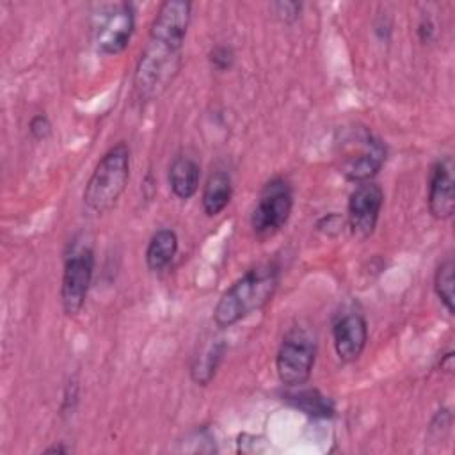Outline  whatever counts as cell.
<instances>
[{"label":"cell","mask_w":455,"mask_h":455,"mask_svg":"<svg viewBox=\"0 0 455 455\" xmlns=\"http://www.w3.org/2000/svg\"><path fill=\"white\" fill-rule=\"evenodd\" d=\"M192 18V4L162 2L133 71V96L148 103L162 96L181 68V50Z\"/></svg>","instance_id":"6da1fadb"},{"label":"cell","mask_w":455,"mask_h":455,"mask_svg":"<svg viewBox=\"0 0 455 455\" xmlns=\"http://www.w3.org/2000/svg\"><path fill=\"white\" fill-rule=\"evenodd\" d=\"M279 274L275 263H261L247 270L217 300L213 309L215 325L228 329L245 316L263 309L279 286Z\"/></svg>","instance_id":"7a4b0ae2"},{"label":"cell","mask_w":455,"mask_h":455,"mask_svg":"<svg viewBox=\"0 0 455 455\" xmlns=\"http://www.w3.org/2000/svg\"><path fill=\"white\" fill-rule=\"evenodd\" d=\"M130 148L123 140L103 153L82 196L84 206L91 213L103 215L117 204L130 181Z\"/></svg>","instance_id":"3957f363"},{"label":"cell","mask_w":455,"mask_h":455,"mask_svg":"<svg viewBox=\"0 0 455 455\" xmlns=\"http://www.w3.org/2000/svg\"><path fill=\"white\" fill-rule=\"evenodd\" d=\"M386 144L370 128L354 124L336 139V164L348 181H370L384 165Z\"/></svg>","instance_id":"277c9868"},{"label":"cell","mask_w":455,"mask_h":455,"mask_svg":"<svg viewBox=\"0 0 455 455\" xmlns=\"http://www.w3.org/2000/svg\"><path fill=\"white\" fill-rule=\"evenodd\" d=\"M135 30V9L128 2L100 5L91 18L94 48L103 55L121 53Z\"/></svg>","instance_id":"5b68a950"},{"label":"cell","mask_w":455,"mask_h":455,"mask_svg":"<svg viewBox=\"0 0 455 455\" xmlns=\"http://www.w3.org/2000/svg\"><path fill=\"white\" fill-rule=\"evenodd\" d=\"M316 359L315 336L304 327L290 329L275 355V371L279 380L288 387H299L311 377Z\"/></svg>","instance_id":"8992f818"},{"label":"cell","mask_w":455,"mask_h":455,"mask_svg":"<svg viewBox=\"0 0 455 455\" xmlns=\"http://www.w3.org/2000/svg\"><path fill=\"white\" fill-rule=\"evenodd\" d=\"M293 208V190L290 183L275 176L267 181L251 213V228L256 238L267 240L279 233L288 222Z\"/></svg>","instance_id":"52a82bcc"},{"label":"cell","mask_w":455,"mask_h":455,"mask_svg":"<svg viewBox=\"0 0 455 455\" xmlns=\"http://www.w3.org/2000/svg\"><path fill=\"white\" fill-rule=\"evenodd\" d=\"M94 274V251L91 247L73 249L64 261L60 281V304L68 316H76L89 295Z\"/></svg>","instance_id":"ba28073f"},{"label":"cell","mask_w":455,"mask_h":455,"mask_svg":"<svg viewBox=\"0 0 455 455\" xmlns=\"http://www.w3.org/2000/svg\"><path fill=\"white\" fill-rule=\"evenodd\" d=\"M382 204L384 192L377 183H373L371 180L357 183L347 204V226L355 238L366 240L373 235Z\"/></svg>","instance_id":"9c48e42d"},{"label":"cell","mask_w":455,"mask_h":455,"mask_svg":"<svg viewBox=\"0 0 455 455\" xmlns=\"http://www.w3.org/2000/svg\"><path fill=\"white\" fill-rule=\"evenodd\" d=\"M428 210L437 220H448L455 212V190H453V160L451 156L439 158L428 176Z\"/></svg>","instance_id":"30bf717a"},{"label":"cell","mask_w":455,"mask_h":455,"mask_svg":"<svg viewBox=\"0 0 455 455\" xmlns=\"http://www.w3.org/2000/svg\"><path fill=\"white\" fill-rule=\"evenodd\" d=\"M368 341V323L361 313H347L332 325V345L341 363H354Z\"/></svg>","instance_id":"8fae6325"},{"label":"cell","mask_w":455,"mask_h":455,"mask_svg":"<svg viewBox=\"0 0 455 455\" xmlns=\"http://www.w3.org/2000/svg\"><path fill=\"white\" fill-rule=\"evenodd\" d=\"M201 167L190 155H178L169 165V187L178 199H190L199 187Z\"/></svg>","instance_id":"7c38bea8"},{"label":"cell","mask_w":455,"mask_h":455,"mask_svg":"<svg viewBox=\"0 0 455 455\" xmlns=\"http://www.w3.org/2000/svg\"><path fill=\"white\" fill-rule=\"evenodd\" d=\"M231 194H233V185H231L229 172H226L224 169L213 171L208 176L203 188V196H201L203 212L208 217H217L229 204Z\"/></svg>","instance_id":"4fadbf2b"},{"label":"cell","mask_w":455,"mask_h":455,"mask_svg":"<svg viewBox=\"0 0 455 455\" xmlns=\"http://www.w3.org/2000/svg\"><path fill=\"white\" fill-rule=\"evenodd\" d=\"M178 252V236L172 229L162 228L153 233L146 247V265L151 272L167 268Z\"/></svg>","instance_id":"5bb4252c"},{"label":"cell","mask_w":455,"mask_h":455,"mask_svg":"<svg viewBox=\"0 0 455 455\" xmlns=\"http://www.w3.org/2000/svg\"><path fill=\"white\" fill-rule=\"evenodd\" d=\"M226 354V343L224 341H213L206 345L199 355H196L192 366H190V379L197 386H206L212 382V379L217 373V368Z\"/></svg>","instance_id":"9a60e30c"},{"label":"cell","mask_w":455,"mask_h":455,"mask_svg":"<svg viewBox=\"0 0 455 455\" xmlns=\"http://www.w3.org/2000/svg\"><path fill=\"white\" fill-rule=\"evenodd\" d=\"M284 400L309 418L334 416V402L316 389H300L291 395H286Z\"/></svg>","instance_id":"2e32d148"},{"label":"cell","mask_w":455,"mask_h":455,"mask_svg":"<svg viewBox=\"0 0 455 455\" xmlns=\"http://www.w3.org/2000/svg\"><path fill=\"white\" fill-rule=\"evenodd\" d=\"M453 270H455L453 258H446L437 267V270L434 274V291L450 315H453V311H455V307H453Z\"/></svg>","instance_id":"e0dca14e"},{"label":"cell","mask_w":455,"mask_h":455,"mask_svg":"<svg viewBox=\"0 0 455 455\" xmlns=\"http://www.w3.org/2000/svg\"><path fill=\"white\" fill-rule=\"evenodd\" d=\"M235 60H236V53L231 44L219 43V44L212 46V50L208 52V62H210L212 69H215L219 73L229 71L235 66Z\"/></svg>","instance_id":"ac0fdd59"},{"label":"cell","mask_w":455,"mask_h":455,"mask_svg":"<svg viewBox=\"0 0 455 455\" xmlns=\"http://www.w3.org/2000/svg\"><path fill=\"white\" fill-rule=\"evenodd\" d=\"M270 11L274 12V16L281 23L290 25V23L299 20L300 11H302V4L300 2H291V0H281V2L270 4Z\"/></svg>","instance_id":"d6986e66"},{"label":"cell","mask_w":455,"mask_h":455,"mask_svg":"<svg viewBox=\"0 0 455 455\" xmlns=\"http://www.w3.org/2000/svg\"><path fill=\"white\" fill-rule=\"evenodd\" d=\"M28 132H30V137L37 142L41 140H46L52 132H53V124L50 121V117L46 114H36L30 117V123H28Z\"/></svg>","instance_id":"ffe728a7"},{"label":"cell","mask_w":455,"mask_h":455,"mask_svg":"<svg viewBox=\"0 0 455 455\" xmlns=\"http://www.w3.org/2000/svg\"><path fill=\"white\" fill-rule=\"evenodd\" d=\"M345 219L339 213H327L316 222V229L325 236H338L343 233Z\"/></svg>","instance_id":"44dd1931"},{"label":"cell","mask_w":455,"mask_h":455,"mask_svg":"<svg viewBox=\"0 0 455 455\" xmlns=\"http://www.w3.org/2000/svg\"><path fill=\"white\" fill-rule=\"evenodd\" d=\"M78 402V380L71 379L66 387H64V395H62V403H60V414H73L75 407Z\"/></svg>","instance_id":"7402d4cb"},{"label":"cell","mask_w":455,"mask_h":455,"mask_svg":"<svg viewBox=\"0 0 455 455\" xmlns=\"http://www.w3.org/2000/svg\"><path fill=\"white\" fill-rule=\"evenodd\" d=\"M435 34H437V28H435V23L427 16V18H421L418 27H416V36L418 39L423 43V44H430L434 39H435Z\"/></svg>","instance_id":"603a6c76"},{"label":"cell","mask_w":455,"mask_h":455,"mask_svg":"<svg viewBox=\"0 0 455 455\" xmlns=\"http://www.w3.org/2000/svg\"><path fill=\"white\" fill-rule=\"evenodd\" d=\"M453 361H455L453 350H448L446 354H443V355H441V361H439V368H441V371H444V373H451V371H453Z\"/></svg>","instance_id":"cb8c5ba5"},{"label":"cell","mask_w":455,"mask_h":455,"mask_svg":"<svg viewBox=\"0 0 455 455\" xmlns=\"http://www.w3.org/2000/svg\"><path fill=\"white\" fill-rule=\"evenodd\" d=\"M69 451H71V448L66 446V444H62V443L53 444V446H48V448L44 450V453H69Z\"/></svg>","instance_id":"d4e9b609"}]
</instances>
